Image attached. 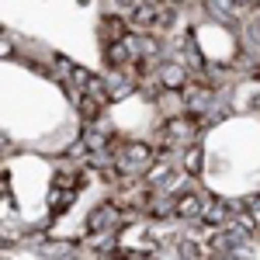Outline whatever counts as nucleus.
Wrapping results in <instances>:
<instances>
[{"label": "nucleus", "mask_w": 260, "mask_h": 260, "mask_svg": "<svg viewBox=\"0 0 260 260\" xmlns=\"http://www.w3.org/2000/svg\"><path fill=\"white\" fill-rule=\"evenodd\" d=\"M132 28H128V21L125 18H115V14H108V18H101V24H98V35H101V42L104 45H111V42H121L125 35H128Z\"/></svg>", "instance_id": "4"}, {"label": "nucleus", "mask_w": 260, "mask_h": 260, "mask_svg": "<svg viewBox=\"0 0 260 260\" xmlns=\"http://www.w3.org/2000/svg\"><path fill=\"white\" fill-rule=\"evenodd\" d=\"M11 52H14V42H11L7 35H4V31H0V59H7Z\"/></svg>", "instance_id": "9"}, {"label": "nucleus", "mask_w": 260, "mask_h": 260, "mask_svg": "<svg viewBox=\"0 0 260 260\" xmlns=\"http://www.w3.org/2000/svg\"><path fill=\"white\" fill-rule=\"evenodd\" d=\"M184 174H187V177L201 174V146L198 142H191V146L184 149Z\"/></svg>", "instance_id": "7"}, {"label": "nucleus", "mask_w": 260, "mask_h": 260, "mask_svg": "<svg viewBox=\"0 0 260 260\" xmlns=\"http://www.w3.org/2000/svg\"><path fill=\"white\" fill-rule=\"evenodd\" d=\"M77 108H80L83 121H98V118H101V108H104V104H101V101H94V98H87V94L80 90V98H77Z\"/></svg>", "instance_id": "8"}, {"label": "nucleus", "mask_w": 260, "mask_h": 260, "mask_svg": "<svg viewBox=\"0 0 260 260\" xmlns=\"http://www.w3.org/2000/svg\"><path fill=\"white\" fill-rule=\"evenodd\" d=\"M118 7H121V11H128V14H132V7H136V0H118Z\"/></svg>", "instance_id": "11"}, {"label": "nucleus", "mask_w": 260, "mask_h": 260, "mask_svg": "<svg viewBox=\"0 0 260 260\" xmlns=\"http://www.w3.org/2000/svg\"><path fill=\"white\" fill-rule=\"evenodd\" d=\"M73 201H77V191H59V187L49 191V208H52V212H70Z\"/></svg>", "instance_id": "6"}, {"label": "nucleus", "mask_w": 260, "mask_h": 260, "mask_svg": "<svg viewBox=\"0 0 260 260\" xmlns=\"http://www.w3.org/2000/svg\"><path fill=\"white\" fill-rule=\"evenodd\" d=\"M205 205H208V194H201V191H180V194H174V215H180V219H201Z\"/></svg>", "instance_id": "2"}, {"label": "nucleus", "mask_w": 260, "mask_h": 260, "mask_svg": "<svg viewBox=\"0 0 260 260\" xmlns=\"http://www.w3.org/2000/svg\"><path fill=\"white\" fill-rule=\"evenodd\" d=\"M156 83H160V90H184L187 83H191V73L174 59H163L156 66Z\"/></svg>", "instance_id": "1"}, {"label": "nucleus", "mask_w": 260, "mask_h": 260, "mask_svg": "<svg viewBox=\"0 0 260 260\" xmlns=\"http://www.w3.org/2000/svg\"><path fill=\"white\" fill-rule=\"evenodd\" d=\"M156 108H160V115L167 121L170 118H180V115H187V111H184V98H180V90H160V94H156Z\"/></svg>", "instance_id": "5"}, {"label": "nucleus", "mask_w": 260, "mask_h": 260, "mask_svg": "<svg viewBox=\"0 0 260 260\" xmlns=\"http://www.w3.org/2000/svg\"><path fill=\"white\" fill-rule=\"evenodd\" d=\"M246 208H250V212H253V215H260V194H253V198L246 201Z\"/></svg>", "instance_id": "10"}, {"label": "nucleus", "mask_w": 260, "mask_h": 260, "mask_svg": "<svg viewBox=\"0 0 260 260\" xmlns=\"http://www.w3.org/2000/svg\"><path fill=\"white\" fill-rule=\"evenodd\" d=\"M121 222V212L111 205V201H104V205H98L90 215H87V225H90V233H111V229H118Z\"/></svg>", "instance_id": "3"}]
</instances>
